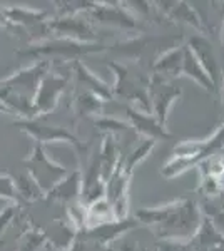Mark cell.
Returning <instances> with one entry per match:
<instances>
[{"instance_id": "25", "label": "cell", "mask_w": 224, "mask_h": 251, "mask_svg": "<svg viewBox=\"0 0 224 251\" xmlns=\"http://www.w3.org/2000/svg\"><path fill=\"white\" fill-rule=\"evenodd\" d=\"M198 168L201 171V177H218V179H221L224 176V156H207L198 164Z\"/></svg>"}, {"instance_id": "34", "label": "cell", "mask_w": 224, "mask_h": 251, "mask_svg": "<svg viewBox=\"0 0 224 251\" xmlns=\"http://www.w3.org/2000/svg\"><path fill=\"white\" fill-rule=\"evenodd\" d=\"M221 111H223V119H224V72H223V86H221Z\"/></svg>"}, {"instance_id": "9", "label": "cell", "mask_w": 224, "mask_h": 251, "mask_svg": "<svg viewBox=\"0 0 224 251\" xmlns=\"http://www.w3.org/2000/svg\"><path fill=\"white\" fill-rule=\"evenodd\" d=\"M129 179L131 174L125 173L122 168V163L116 166L114 173L105 181V200L111 204L114 218L124 220L127 218V206H129Z\"/></svg>"}, {"instance_id": "23", "label": "cell", "mask_w": 224, "mask_h": 251, "mask_svg": "<svg viewBox=\"0 0 224 251\" xmlns=\"http://www.w3.org/2000/svg\"><path fill=\"white\" fill-rule=\"evenodd\" d=\"M154 146H156V141L144 139L141 144H137L136 148H134L132 151L129 152V154L122 156L121 157V163H122V168H124V171L131 174L132 169L136 168L137 164H141L142 161H144L146 157L150 154V151L154 149Z\"/></svg>"}, {"instance_id": "3", "label": "cell", "mask_w": 224, "mask_h": 251, "mask_svg": "<svg viewBox=\"0 0 224 251\" xmlns=\"http://www.w3.org/2000/svg\"><path fill=\"white\" fill-rule=\"evenodd\" d=\"M107 66L116 75V82L112 86V97H121V99L127 100V106L150 112L148 100L149 75L137 74L127 64L122 62H109Z\"/></svg>"}, {"instance_id": "4", "label": "cell", "mask_w": 224, "mask_h": 251, "mask_svg": "<svg viewBox=\"0 0 224 251\" xmlns=\"http://www.w3.org/2000/svg\"><path fill=\"white\" fill-rule=\"evenodd\" d=\"M104 46L96 42H77V40L71 39H62V37H54V39H46L40 40L35 46L25 49V50L19 52L20 55L25 57H39V59H47V57H57L64 59L69 62H75L80 60L82 55L94 54V52L104 50Z\"/></svg>"}, {"instance_id": "13", "label": "cell", "mask_w": 224, "mask_h": 251, "mask_svg": "<svg viewBox=\"0 0 224 251\" xmlns=\"http://www.w3.org/2000/svg\"><path fill=\"white\" fill-rule=\"evenodd\" d=\"M2 17H5L14 25L30 29L32 32H37V34H44V40H46V34H50L47 12L44 10L25 9V7H10V9H5L2 12Z\"/></svg>"}, {"instance_id": "36", "label": "cell", "mask_w": 224, "mask_h": 251, "mask_svg": "<svg viewBox=\"0 0 224 251\" xmlns=\"http://www.w3.org/2000/svg\"><path fill=\"white\" fill-rule=\"evenodd\" d=\"M223 42H224V22H223Z\"/></svg>"}, {"instance_id": "32", "label": "cell", "mask_w": 224, "mask_h": 251, "mask_svg": "<svg viewBox=\"0 0 224 251\" xmlns=\"http://www.w3.org/2000/svg\"><path fill=\"white\" fill-rule=\"evenodd\" d=\"M69 251H87V236H84V240L80 236H75L69 246Z\"/></svg>"}, {"instance_id": "14", "label": "cell", "mask_w": 224, "mask_h": 251, "mask_svg": "<svg viewBox=\"0 0 224 251\" xmlns=\"http://www.w3.org/2000/svg\"><path fill=\"white\" fill-rule=\"evenodd\" d=\"M139 223L134 218H124V220H112V221H107L104 225H99L96 228H91V229H85V236L89 238L91 241L97 243V245H102V246H107L111 243L121 240L122 236H125L131 229L137 228Z\"/></svg>"}, {"instance_id": "18", "label": "cell", "mask_w": 224, "mask_h": 251, "mask_svg": "<svg viewBox=\"0 0 224 251\" xmlns=\"http://www.w3.org/2000/svg\"><path fill=\"white\" fill-rule=\"evenodd\" d=\"M181 75H186V77L193 79L198 86H201L204 91L207 92H216L214 82L211 80V77L207 75V72L202 69V66L199 64V60L196 59V55L191 52V49L184 46V57H182V71H181Z\"/></svg>"}, {"instance_id": "12", "label": "cell", "mask_w": 224, "mask_h": 251, "mask_svg": "<svg viewBox=\"0 0 224 251\" xmlns=\"http://www.w3.org/2000/svg\"><path fill=\"white\" fill-rule=\"evenodd\" d=\"M124 112L127 116L129 124L136 129V132L144 136L146 139H152V141L173 139V134L168 132L166 126L159 123L150 112L141 111V109H136L132 106H124Z\"/></svg>"}, {"instance_id": "20", "label": "cell", "mask_w": 224, "mask_h": 251, "mask_svg": "<svg viewBox=\"0 0 224 251\" xmlns=\"http://www.w3.org/2000/svg\"><path fill=\"white\" fill-rule=\"evenodd\" d=\"M116 220L112 213L111 204L107 203V200H99L96 203L85 206V218H84V229L96 228L99 225H104L107 221Z\"/></svg>"}, {"instance_id": "2", "label": "cell", "mask_w": 224, "mask_h": 251, "mask_svg": "<svg viewBox=\"0 0 224 251\" xmlns=\"http://www.w3.org/2000/svg\"><path fill=\"white\" fill-rule=\"evenodd\" d=\"M52 62L49 59H37L32 66L14 72L0 80V102L19 119L35 117L34 99L40 86V80L50 71Z\"/></svg>"}, {"instance_id": "22", "label": "cell", "mask_w": 224, "mask_h": 251, "mask_svg": "<svg viewBox=\"0 0 224 251\" xmlns=\"http://www.w3.org/2000/svg\"><path fill=\"white\" fill-rule=\"evenodd\" d=\"M102 106H104V100H100L99 97L91 94V92L82 91L75 96L74 112L77 114V117L100 114V112H102Z\"/></svg>"}, {"instance_id": "19", "label": "cell", "mask_w": 224, "mask_h": 251, "mask_svg": "<svg viewBox=\"0 0 224 251\" xmlns=\"http://www.w3.org/2000/svg\"><path fill=\"white\" fill-rule=\"evenodd\" d=\"M80 188H82V171H79V169L72 173L69 171L67 176L47 194V198L72 203L77 198H80Z\"/></svg>"}, {"instance_id": "5", "label": "cell", "mask_w": 224, "mask_h": 251, "mask_svg": "<svg viewBox=\"0 0 224 251\" xmlns=\"http://www.w3.org/2000/svg\"><path fill=\"white\" fill-rule=\"evenodd\" d=\"M24 166L27 168V174L37 184V188L44 194H49L60 181L69 174L66 166L55 163L46 152V148L35 144L32 152L24 159Z\"/></svg>"}, {"instance_id": "24", "label": "cell", "mask_w": 224, "mask_h": 251, "mask_svg": "<svg viewBox=\"0 0 224 251\" xmlns=\"http://www.w3.org/2000/svg\"><path fill=\"white\" fill-rule=\"evenodd\" d=\"M224 149V121L223 124L216 129V132H213L207 139H201V161L204 159L207 156H213V154H219ZM199 161V163H201Z\"/></svg>"}, {"instance_id": "26", "label": "cell", "mask_w": 224, "mask_h": 251, "mask_svg": "<svg viewBox=\"0 0 224 251\" xmlns=\"http://www.w3.org/2000/svg\"><path fill=\"white\" fill-rule=\"evenodd\" d=\"M15 184H17V191H19L20 200L34 201V200H37V198H40L44 194L37 188V184L30 179V176H28V174H24V176H20L19 179H15Z\"/></svg>"}, {"instance_id": "17", "label": "cell", "mask_w": 224, "mask_h": 251, "mask_svg": "<svg viewBox=\"0 0 224 251\" xmlns=\"http://www.w3.org/2000/svg\"><path fill=\"white\" fill-rule=\"evenodd\" d=\"M182 57H184V46H174L169 50H164L154 60L152 74H161L169 79L179 77L182 71Z\"/></svg>"}, {"instance_id": "6", "label": "cell", "mask_w": 224, "mask_h": 251, "mask_svg": "<svg viewBox=\"0 0 224 251\" xmlns=\"http://www.w3.org/2000/svg\"><path fill=\"white\" fill-rule=\"evenodd\" d=\"M14 126H17L20 131H24L30 139H34L35 144L46 146L50 143H67L72 144L77 149L82 148L80 141L77 139V136L71 129L49 123L44 117L37 116V117H32V119H17Z\"/></svg>"}, {"instance_id": "16", "label": "cell", "mask_w": 224, "mask_h": 251, "mask_svg": "<svg viewBox=\"0 0 224 251\" xmlns=\"http://www.w3.org/2000/svg\"><path fill=\"white\" fill-rule=\"evenodd\" d=\"M71 69H72V72H74V75L77 77V82L84 86V91L97 96L100 100H104V102H107L109 99H112V86L111 84H107L97 74H94V72L85 66L82 60H75V62H72Z\"/></svg>"}, {"instance_id": "30", "label": "cell", "mask_w": 224, "mask_h": 251, "mask_svg": "<svg viewBox=\"0 0 224 251\" xmlns=\"http://www.w3.org/2000/svg\"><path fill=\"white\" fill-rule=\"evenodd\" d=\"M15 208H17V206H9V208H5V209L0 211V236H2L3 231L9 228L10 223L14 221L15 213H17V209Z\"/></svg>"}, {"instance_id": "15", "label": "cell", "mask_w": 224, "mask_h": 251, "mask_svg": "<svg viewBox=\"0 0 224 251\" xmlns=\"http://www.w3.org/2000/svg\"><path fill=\"white\" fill-rule=\"evenodd\" d=\"M191 49L196 59L199 60V64L202 66V69L207 72V75L211 77V80L214 82V86H218V79L223 75L221 66H219L218 55L213 47V44L207 40L204 35H193L186 44Z\"/></svg>"}, {"instance_id": "29", "label": "cell", "mask_w": 224, "mask_h": 251, "mask_svg": "<svg viewBox=\"0 0 224 251\" xmlns=\"http://www.w3.org/2000/svg\"><path fill=\"white\" fill-rule=\"evenodd\" d=\"M156 251H194L189 241H159Z\"/></svg>"}, {"instance_id": "31", "label": "cell", "mask_w": 224, "mask_h": 251, "mask_svg": "<svg viewBox=\"0 0 224 251\" xmlns=\"http://www.w3.org/2000/svg\"><path fill=\"white\" fill-rule=\"evenodd\" d=\"M154 250L148 248V246H144L141 241H136V240H122L119 248H117V251H154Z\"/></svg>"}, {"instance_id": "1", "label": "cell", "mask_w": 224, "mask_h": 251, "mask_svg": "<svg viewBox=\"0 0 224 251\" xmlns=\"http://www.w3.org/2000/svg\"><path fill=\"white\" fill-rule=\"evenodd\" d=\"M139 225L154 226L161 241H191L202 221L198 203L191 198H179L164 206L142 208L136 213Z\"/></svg>"}, {"instance_id": "21", "label": "cell", "mask_w": 224, "mask_h": 251, "mask_svg": "<svg viewBox=\"0 0 224 251\" xmlns=\"http://www.w3.org/2000/svg\"><path fill=\"white\" fill-rule=\"evenodd\" d=\"M169 19L177 20V22H184L187 25L194 27V29L198 32H201V34H207L204 25H202L201 17H199V14L196 12V9H194L193 3H189V2H176L173 12L169 14Z\"/></svg>"}, {"instance_id": "35", "label": "cell", "mask_w": 224, "mask_h": 251, "mask_svg": "<svg viewBox=\"0 0 224 251\" xmlns=\"http://www.w3.org/2000/svg\"><path fill=\"white\" fill-rule=\"evenodd\" d=\"M0 112H3V114H10V111H9V109H7L5 106H3L2 102H0Z\"/></svg>"}, {"instance_id": "10", "label": "cell", "mask_w": 224, "mask_h": 251, "mask_svg": "<svg viewBox=\"0 0 224 251\" xmlns=\"http://www.w3.org/2000/svg\"><path fill=\"white\" fill-rule=\"evenodd\" d=\"M49 29H50V34H55L57 37L77 40V42H92L96 37L92 20L85 19L82 14L49 20Z\"/></svg>"}, {"instance_id": "27", "label": "cell", "mask_w": 224, "mask_h": 251, "mask_svg": "<svg viewBox=\"0 0 224 251\" xmlns=\"http://www.w3.org/2000/svg\"><path fill=\"white\" fill-rule=\"evenodd\" d=\"M0 198L9 200L12 203H19L20 196L15 184V177L7 173H0Z\"/></svg>"}, {"instance_id": "8", "label": "cell", "mask_w": 224, "mask_h": 251, "mask_svg": "<svg viewBox=\"0 0 224 251\" xmlns=\"http://www.w3.org/2000/svg\"><path fill=\"white\" fill-rule=\"evenodd\" d=\"M69 80H71V71L69 72H50L49 71L44 79L40 80L37 94L34 99L35 117L47 116L57 107L60 97L66 91Z\"/></svg>"}, {"instance_id": "28", "label": "cell", "mask_w": 224, "mask_h": 251, "mask_svg": "<svg viewBox=\"0 0 224 251\" xmlns=\"http://www.w3.org/2000/svg\"><path fill=\"white\" fill-rule=\"evenodd\" d=\"M94 124L97 126V127L100 129V131H105L109 132L111 136H114L116 132H124L127 131L129 124L124 123V121L117 119V117L114 116H102V117H97L96 121H94Z\"/></svg>"}, {"instance_id": "7", "label": "cell", "mask_w": 224, "mask_h": 251, "mask_svg": "<svg viewBox=\"0 0 224 251\" xmlns=\"http://www.w3.org/2000/svg\"><path fill=\"white\" fill-rule=\"evenodd\" d=\"M179 97H181V89L174 84V79H169L161 74L149 75L148 100L150 106V114L162 126L168 123L171 109Z\"/></svg>"}, {"instance_id": "11", "label": "cell", "mask_w": 224, "mask_h": 251, "mask_svg": "<svg viewBox=\"0 0 224 251\" xmlns=\"http://www.w3.org/2000/svg\"><path fill=\"white\" fill-rule=\"evenodd\" d=\"M85 14L91 20H96L104 25L119 27V29H137V19L125 9L122 3H100V2H91Z\"/></svg>"}, {"instance_id": "37", "label": "cell", "mask_w": 224, "mask_h": 251, "mask_svg": "<svg viewBox=\"0 0 224 251\" xmlns=\"http://www.w3.org/2000/svg\"><path fill=\"white\" fill-rule=\"evenodd\" d=\"M154 251H156V250H154Z\"/></svg>"}, {"instance_id": "33", "label": "cell", "mask_w": 224, "mask_h": 251, "mask_svg": "<svg viewBox=\"0 0 224 251\" xmlns=\"http://www.w3.org/2000/svg\"><path fill=\"white\" fill-rule=\"evenodd\" d=\"M216 203H218V206H219V208H221L223 211H224V189H223L221 193H219V196L216 198Z\"/></svg>"}]
</instances>
